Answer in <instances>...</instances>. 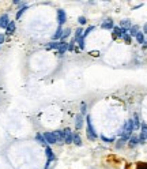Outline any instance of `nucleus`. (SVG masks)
<instances>
[{"mask_svg": "<svg viewBox=\"0 0 147 169\" xmlns=\"http://www.w3.org/2000/svg\"><path fill=\"white\" fill-rule=\"evenodd\" d=\"M136 41L139 42V44H143V42H146V38H144V34L142 33V31H139L138 34H136Z\"/></svg>", "mask_w": 147, "mask_h": 169, "instance_id": "obj_22", "label": "nucleus"}, {"mask_svg": "<svg viewBox=\"0 0 147 169\" xmlns=\"http://www.w3.org/2000/svg\"><path fill=\"white\" fill-rule=\"evenodd\" d=\"M45 154H46V158H48V162L50 164L52 161H55V154H53V151H52V149L49 147V146H46L45 147Z\"/></svg>", "mask_w": 147, "mask_h": 169, "instance_id": "obj_6", "label": "nucleus"}, {"mask_svg": "<svg viewBox=\"0 0 147 169\" xmlns=\"http://www.w3.org/2000/svg\"><path fill=\"white\" fill-rule=\"evenodd\" d=\"M129 36H131V37H132V36H134V37H136V34H138V33H139V26H131V29H129Z\"/></svg>", "mask_w": 147, "mask_h": 169, "instance_id": "obj_21", "label": "nucleus"}, {"mask_svg": "<svg viewBox=\"0 0 147 169\" xmlns=\"http://www.w3.org/2000/svg\"><path fill=\"white\" fill-rule=\"evenodd\" d=\"M66 21H67V14H66V11L59 8V10H57V23H59V26H63L66 23Z\"/></svg>", "mask_w": 147, "mask_h": 169, "instance_id": "obj_2", "label": "nucleus"}, {"mask_svg": "<svg viewBox=\"0 0 147 169\" xmlns=\"http://www.w3.org/2000/svg\"><path fill=\"white\" fill-rule=\"evenodd\" d=\"M124 143H127V141H124V139H120V141H119V142H117L116 143V146L117 147H122V146H124Z\"/></svg>", "mask_w": 147, "mask_h": 169, "instance_id": "obj_30", "label": "nucleus"}, {"mask_svg": "<svg viewBox=\"0 0 147 169\" xmlns=\"http://www.w3.org/2000/svg\"><path fill=\"white\" fill-rule=\"evenodd\" d=\"M136 144H139V137L131 135V138H129V146H131V147H135Z\"/></svg>", "mask_w": 147, "mask_h": 169, "instance_id": "obj_17", "label": "nucleus"}, {"mask_svg": "<svg viewBox=\"0 0 147 169\" xmlns=\"http://www.w3.org/2000/svg\"><path fill=\"white\" fill-rule=\"evenodd\" d=\"M143 31H144V34L147 36V23H144V27H143Z\"/></svg>", "mask_w": 147, "mask_h": 169, "instance_id": "obj_34", "label": "nucleus"}, {"mask_svg": "<svg viewBox=\"0 0 147 169\" xmlns=\"http://www.w3.org/2000/svg\"><path fill=\"white\" fill-rule=\"evenodd\" d=\"M112 30H113V33H112V34H113V38H120V37H122L121 27H120V26H115V27H113Z\"/></svg>", "mask_w": 147, "mask_h": 169, "instance_id": "obj_11", "label": "nucleus"}, {"mask_svg": "<svg viewBox=\"0 0 147 169\" xmlns=\"http://www.w3.org/2000/svg\"><path fill=\"white\" fill-rule=\"evenodd\" d=\"M4 40H6V37H4V34H1V33H0V45L3 44V42H4Z\"/></svg>", "mask_w": 147, "mask_h": 169, "instance_id": "obj_33", "label": "nucleus"}, {"mask_svg": "<svg viewBox=\"0 0 147 169\" xmlns=\"http://www.w3.org/2000/svg\"><path fill=\"white\" fill-rule=\"evenodd\" d=\"M138 169H147V164H139Z\"/></svg>", "mask_w": 147, "mask_h": 169, "instance_id": "obj_32", "label": "nucleus"}, {"mask_svg": "<svg viewBox=\"0 0 147 169\" xmlns=\"http://www.w3.org/2000/svg\"><path fill=\"white\" fill-rule=\"evenodd\" d=\"M27 8H29V7H27V6L21 7V8H19V11H18V13H17V17H15V18H17V19H19V18H21V17H22V15H23L24 13H26V10H27Z\"/></svg>", "mask_w": 147, "mask_h": 169, "instance_id": "obj_23", "label": "nucleus"}, {"mask_svg": "<svg viewBox=\"0 0 147 169\" xmlns=\"http://www.w3.org/2000/svg\"><path fill=\"white\" fill-rule=\"evenodd\" d=\"M70 34H71V29H66V30H63V36H61L60 41H64V40H66V38L70 36Z\"/></svg>", "mask_w": 147, "mask_h": 169, "instance_id": "obj_24", "label": "nucleus"}, {"mask_svg": "<svg viewBox=\"0 0 147 169\" xmlns=\"http://www.w3.org/2000/svg\"><path fill=\"white\" fill-rule=\"evenodd\" d=\"M15 27H17L15 22H14V21H10V23H8V26H7V29H6V33L7 34H14Z\"/></svg>", "mask_w": 147, "mask_h": 169, "instance_id": "obj_12", "label": "nucleus"}, {"mask_svg": "<svg viewBox=\"0 0 147 169\" xmlns=\"http://www.w3.org/2000/svg\"><path fill=\"white\" fill-rule=\"evenodd\" d=\"M67 50H68V42L61 41V45L59 46V49H57V53H59V55H64Z\"/></svg>", "mask_w": 147, "mask_h": 169, "instance_id": "obj_9", "label": "nucleus"}, {"mask_svg": "<svg viewBox=\"0 0 147 169\" xmlns=\"http://www.w3.org/2000/svg\"><path fill=\"white\" fill-rule=\"evenodd\" d=\"M36 141L38 142V143H41L42 146H45V147L48 146V144H46V142H45V139H44V137H42V134H40V132H38V134H36Z\"/></svg>", "mask_w": 147, "mask_h": 169, "instance_id": "obj_19", "label": "nucleus"}, {"mask_svg": "<svg viewBox=\"0 0 147 169\" xmlns=\"http://www.w3.org/2000/svg\"><path fill=\"white\" fill-rule=\"evenodd\" d=\"M82 37H83V29H82V27H78V29L75 30V37H74L72 42H76V41Z\"/></svg>", "mask_w": 147, "mask_h": 169, "instance_id": "obj_13", "label": "nucleus"}, {"mask_svg": "<svg viewBox=\"0 0 147 169\" xmlns=\"http://www.w3.org/2000/svg\"><path fill=\"white\" fill-rule=\"evenodd\" d=\"M132 124H134V131H135V130H139V128H140V121H139V116H138V115H135V116H134Z\"/></svg>", "mask_w": 147, "mask_h": 169, "instance_id": "obj_18", "label": "nucleus"}, {"mask_svg": "<svg viewBox=\"0 0 147 169\" xmlns=\"http://www.w3.org/2000/svg\"><path fill=\"white\" fill-rule=\"evenodd\" d=\"M42 137H44V139H45L46 144H55V143H57V142H56V137H55V134H53V132H44Z\"/></svg>", "mask_w": 147, "mask_h": 169, "instance_id": "obj_3", "label": "nucleus"}, {"mask_svg": "<svg viewBox=\"0 0 147 169\" xmlns=\"http://www.w3.org/2000/svg\"><path fill=\"white\" fill-rule=\"evenodd\" d=\"M122 38H124V41H125L127 44H131V41H132V37H131L129 34H125V36H124Z\"/></svg>", "mask_w": 147, "mask_h": 169, "instance_id": "obj_28", "label": "nucleus"}, {"mask_svg": "<svg viewBox=\"0 0 147 169\" xmlns=\"http://www.w3.org/2000/svg\"><path fill=\"white\" fill-rule=\"evenodd\" d=\"M146 141H147V134H146Z\"/></svg>", "mask_w": 147, "mask_h": 169, "instance_id": "obj_35", "label": "nucleus"}, {"mask_svg": "<svg viewBox=\"0 0 147 169\" xmlns=\"http://www.w3.org/2000/svg\"><path fill=\"white\" fill-rule=\"evenodd\" d=\"M61 36H63V27H61V26H59V27H57V30H56V33L53 34V41L61 40Z\"/></svg>", "mask_w": 147, "mask_h": 169, "instance_id": "obj_15", "label": "nucleus"}, {"mask_svg": "<svg viewBox=\"0 0 147 169\" xmlns=\"http://www.w3.org/2000/svg\"><path fill=\"white\" fill-rule=\"evenodd\" d=\"M61 45V41H52L46 44V49H59V46Z\"/></svg>", "mask_w": 147, "mask_h": 169, "instance_id": "obj_14", "label": "nucleus"}, {"mask_svg": "<svg viewBox=\"0 0 147 169\" xmlns=\"http://www.w3.org/2000/svg\"><path fill=\"white\" fill-rule=\"evenodd\" d=\"M56 137V142H59V143H63L64 142V132L61 131V130H57V131L53 132Z\"/></svg>", "mask_w": 147, "mask_h": 169, "instance_id": "obj_10", "label": "nucleus"}, {"mask_svg": "<svg viewBox=\"0 0 147 169\" xmlns=\"http://www.w3.org/2000/svg\"><path fill=\"white\" fill-rule=\"evenodd\" d=\"M86 127H87V130H86V135H87V139L89 141H95L97 139V132L94 130V127L91 124V117L90 116H86Z\"/></svg>", "mask_w": 147, "mask_h": 169, "instance_id": "obj_1", "label": "nucleus"}, {"mask_svg": "<svg viewBox=\"0 0 147 169\" xmlns=\"http://www.w3.org/2000/svg\"><path fill=\"white\" fill-rule=\"evenodd\" d=\"M76 42H78V45H79L80 49H85V38H83V37L79 38V40H78Z\"/></svg>", "mask_w": 147, "mask_h": 169, "instance_id": "obj_26", "label": "nucleus"}, {"mask_svg": "<svg viewBox=\"0 0 147 169\" xmlns=\"http://www.w3.org/2000/svg\"><path fill=\"white\" fill-rule=\"evenodd\" d=\"M63 132H64V143L71 144V143H72V137H74L71 128H64Z\"/></svg>", "mask_w": 147, "mask_h": 169, "instance_id": "obj_4", "label": "nucleus"}, {"mask_svg": "<svg viewBox=\"0 0 147 169\" xmlns=\"http://www.w3.org/2000/svg\"><path fill=\"white\" fill-rule=\"evenodd\" d=\"M82 125H83V116L82 115H76V117H75V128L80 130Z\"/></svg>", "mask_w": 147, "mask_h": 169, "instance_id": "obj_8", "label": "nucleus"}, {"mask_svg": "<svg viewBox=\"0 0 147 169\" xmlns=\"http://www.w3.org/2000/svg\"><path fill=\"white\" fill-rule=\"evenodd\" d=\"M78 22H79L80 25H86V22H87V19H86L85 17H79V19H78Z\"/></svg>", "mask_w": 147, "mask_h": 169, "instance_id": "obj_31", "label": "nucleus"}, {"mask_svg": "<svg viewBox=\"0 0 147 169\" xmlns=\"http://www.w3.org/2000/svg\"><path fill=\"white\" fill-rule=\"evenodd\" d=\"M101 27L102 29H106V30H110V29H113L115 27V25H113V21L112 19H105L104 22H102V25H101Z\"/></svg>", "mask_w": 147, "mask_h": 169, "instance_id": "obj_7", "label": "nucleus"}, {"mask_svg": "<svg viewBox=\"0 0 147 169\" xmlns=\"http://www.w3.org/2000/svg\"><path fill=\"white\" fill-rule=\"evenodd\" d=\"M8 23H10V17H8V14L0 15V27H1V29H7Z\"/></svg>", "mask_w": 147, "mask_h": 169, "instance_id": "obj_5", "label": "nucleus"}, {"mask_svg": "<svg viewBox=\"0 0 147 169\" xmlns=\"http://www.w3.org/2000/svg\"><path fill=\"white\" fill-rule=\"evenodd\" d=\"M93 30H94V26H90V27H87V29L85 30V33H83V38L87 37V36H89V34H90Z\"/></svg>", "mask_w": 147, "mask_h": 169, "instance_id": "obj_25", "label": "nucleus"}, {"mask_svg": "<svg viewBox=\"0 0 147 169\" xmlns=\"http://www.w3.org/2000/svg\"><path fill=\"white\" fill-rule=\"evenodd\" d=\"M101 139L104 141V142H106V143H110V142H113L115 139H112V138H106L105 135H101Z\"/></svg>", "mask_w": 147, "mask_h": 169, "instance_id": "obj_29", "label": "nucleus"}, {"mask_svg": "<svg viewBox=\"0 0 147 169\" xmlns=\"http://www.w3.org/2000/svg\"><path fill=\"white\" fill-rule=\"evenodd\" d=\"M80 115L85 116L86 115V102H82V107H80Z\"/></svg>", "mask_w": 147, "mask_h": 169, "instance_id": "obj_27", "label": "nucleus"}, {"mask_svg": "<svg viewBox=\"0 0 147 169\" xmlns=\"http://www.w3.org/2000/svg\"><path fill=\"white\" fill-rule=\"evenodd\" d=\"M72 143L76 144V146H82V139H80L79 134H74V137H72Z\"/></svg>", "mask_w": 147, "mask_h": 169, "instance_id": "obj_20", "label": "nucleus"}, {"mask_svg": "<svg viewBox=\"0 0 147 169\" xmlns=\"http://www.w3.org/2000/svg\"><path fill=\"white\" fill-rule=\"evenodd\" d=\"M120 27L129 30V29H131V21H129V19H122L121 22H120Z\"/></svg>", "mask_w": 147, "mask_h": 169, "instance_id": "obj_16", "label": "nucleus"}]
</instances>
